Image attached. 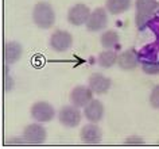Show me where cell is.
Returning a JSON list of instances; mask_svg holds the SVG:
<instances>
[{
	"label": "cell",
	"mask_w": 159,
	"mask_h": 149,
	"mask_svg": "<svg viewBox=\"0 0 159 149\" xmlns=\"http://www.w3.org/2000/svg\"><path fill=\"white\" fill-rule=\"evenodd\" d=\"M33 22L42 30H49L55 23V10L49 2H38L33 8Z\"/></svg>",
	"instance_id": "obj_1"
},
{
	"label": "cell",
	"mask_w": 159,
	"mask_h": 149,
	"mask_svg": "<svg viewBox=\"0 0 159 149\" xmlns=\"http://www.w3.org/2000/svg\"><path fill=\"white\" fill-rule=\"evenodd\" d=\"M49 46L51 50L57 52V53L67 52L73 46V35L67 30H55L49 38Z\"/></svg>",
	"instance_id": "obj_2"
},
{
	"label": "cell",
	"mask_w": 159,
	"mask_h": 149,
	"mask_svg": "<svg viewBox=\"0 0 159 149\" xmlns=\"http://www.w3.org/2000/svg\"><path fill=\"white\" fill-rule=\"evenodd\" d=\"M81 119L82 112L80 111V107L73 106L71 103L62 106L58 111V121L65 127H77L81 123Z\"/></svg>",
	"instance_id": "obj_3"
},
{
	"label": "cell",
	"mask_w": 159,
	"mask_h": 149,
	"mask_svg": "<svg viewBox=\"0 0 159 149\" xmlns=\"http://www.w3.org/2000/svg\"><path fill=\"white\" fill-rule=\"evenodd\" d=\"M30 114L35 122L46 123L54 119L55 117V108L51 103L45 102V100H39L35 102L30 108Z\"/></svg>",
	"instance_id": "obj_4"
},
{
	"label": "cell",
	"mask_w": 159,
	"mask_h": 149,
	"mask_svg": "<svg viewBox=\"0 0 159 149\" xmlns=\"http://www.w3.org/2000/svg\"><path fill=\"white\" fill-rule=\"evenodd\" d=\"M85 26L92 33L104 31L108 26V11L105 10V7H97L93 11H90V15Z\"/></svg>",
	"instance_id": "obj_5"
},
{
	"label": "cell",
	"mask_w": 159,
	"mask_h": 149,
	"mask_svg": "<svg viewBox=\"0 0 159 149\" xmlns=\"http://www.w3.org/2000/svg\"><path fill=\"white\" fill-rule=\"evenodd\" d=\"M23 138L26 140L27 144H34L39 145L43 144L47 138V130L41 122H33L27 125L23 130Z\"/></svg>",
	"instance_id": "obj_6"
},
{
	"label": "cell",
	"mask_w": 159,
	"mask_h": 149,
	"mask_svg": "<svg viewBox=\"0 0 159 149\" xmlns=\"http://www.w3.org/2000/svg\"><path fill=\"white\" fill-rule=\"evenodd\" d=\"M90 15V8L84 3H77L71 6L67 11V22L73 26H82L85 25Z\"/></svg>",
	"instance_id": "obj_7"
},
{
	"label": "cell",
	"mask_w": 159,
	"mask_h": 149,
	"mask_svg": "<svg viewBox=\"0 0 159 149\" xmlns=\"http://www.w3.org/2000/svg\"><path fill=\"white\" fill-rule=\"evenodd\" d=\"M93 91L89 88V86H75L70 91L69 100L73 106H77L80 108H84L90 100L93 99Z\"/></svg>",
	"instance_id": "obj_8"
},
{
	"label": "cell",
	"mask_w": 159,
	"mask_h": 149,
	"mask_svg": "<svg viewBox=\"0 0 159 149\" xmlns=\"http://www.w3.org/2000/svg\"><path fill=\"white\" fill-rule=\"evenodd\" d=\"M88 86L96 95H104L107 94L111 87H112V80L108 76L100 73V72H94L89 76L88 79Z\"/></svg>",
	"instance_id": "obj_9"
},
{
	"label": "cell",
	"mask_w": 159,
	"mask_h": 149,
	"mask_svg": "<svg viewBox=\"0 0 159 149\" xmlns=\"http://www.w3.org/2000/svg\"><path fill=\"white\" fill-rule=\"evenodd\" d=\"M80 138H81V141L85 144H90V145L100 144L101 140H102V130L97 123L89 122L81 127Z\"/></svg>",
	"instance_id": "obj_10"
},
{
	"label": "cell",
	"mask_w": 159,
	"mask_h": 149,
	"mask_svg": "<svg viewBox=\"0 0 159 149\" xmlns=\"http://www.w3.org/2000/svg\"><path fill=\"white\" fill-rule=\"evenodd\" d=\"M139 58H138V50L131 47V49H127L124 52H121L120 54L117 56V67L120 68L121 71H135L139 67Z\"/></svg>",
	"instance_id": "obj_11"
},
{
	"label": "cell",
	"mask_w": 159,
	"mask_h": 149,
	"mask_svg": "<svg viewBox=\"0 0 159 149\" xmlns=\"http://www.w3.org/2000/svg\"><path fill=\"white\" fill-rule=\"evenodd\" d=\"M104 114H105V107L101 100L98 99H92L84 107V117L88 122L98 123L104 118Z\"/></svg>",
	"instance_id": "obj_12"
},
{
	"label": "cell",
	"mask_w": 159,
	"mask_h": 149,
	"mask_svg": "<svg viewBox=\"0 0 159 149\" xmlns=\"http://www.w3.org/2000/svg\"><path fill=\"white\" fill-rule=\"evenodd\" d=\"M23 56V46L20 42L10 41L4 43L3 47V57L7 65H14L16 64Z\"/></svg>",
	"instance_id": "obj_13"
},
{
	"label": "cell",
	"mask_w": 159,
	"mask_h": 149,
	"mask_svg": "<svg viewBox=\"0 0 159 149\" xmlns=\"http://www.w3.org/2000/svg\"><path fill=\"white\" fill-rule=\"evenodd\" d=\"M132 7V0H105V10L108 14L121 15Z\"/></svg>",
	"instance_id": "obj_14"
},
{
	"label": "cell",
	"mask_w": 159,
	"mask_h": 149,
	"mask_svg": "<svg viewBox=\"0 0 159 149\" xmlns=\"http://www.w3.org/2000/svg\"><path fill=\"white\" fill-rule=\"evenodd\" d=\"M158 54H159V50L157 47V43H155V42L147 43V45H144L140 50L138 52L139 62L144 64V62L155 61V60H158Z\"/></svg>",
	"instance_id": "obj_15"
},
{
	"label": "cell",
	"mask_w": 159,
	"mask_h": 149,
	"mask_svg": "<svg viewBox=\"0 0 159 149\" xmlns=\"http://www.w3.org/2000/svg\"><path fill=\"white\" fill-rule=\"evenodd\" d=\"M158 4L159 2H157V0H135L134 2L135 12L150 15V17H152L158 11Z\"/></svg>",
	"instance_id": "obj_16"
},
{
	"label": "cell",
	"mask_w": 159,
	"mask_h": 149,
	"mask_svg": "<svg viewBox=\"0 0 159 149\" xmlns=\"http://www.w3.org/2000/svg\"><path fill=\"white\" fill-rule=\"evenodd\" d=\"M117 56L119 54L115 52V49H104L98 54L97 64L104 69H109L117 64Z\"/></svg>",
	"instance_id": "obj_17"
},
{
	"label": "cell",
	"mask_w": 159,
	"mask_h": 149,
	"mask_svg": "<svg viewBox=\"0 0 159 149\" xmlns=\"http://www.w3.org/2000/svg\"><path fill=\"white\" fill-rule=\"evenodd\" d=\"M100 42L104 49H116L120 42V35L115 30H104L100 37Z\"/></svg>",
	"instance_id": "obj_18"
},
{
	"label": "cell",
	"mask_w": 159,
	"mask_h": 149,
	"mask_svg": "<svg viewBox=\"0 0 159 149\" xmlns=\"http://www.w3.org/2000/svg\"><path fill=\"white\" fill-rule=\"evenodd\" d=\"M142 71L144 72L146 75L148 76H157L159 75V60H155V61H150V62H144L140 64Z\"/></svg>",
	"instance_id": "obj_19"
},
{
	"label": "cell",
	"mask_w": 159,
	"mask_h": 149,
	"mask_svg": "<svg viewBox=\"0 0 159 149\" xmlns=\"http://www.w3.org/2000/svg\"><path fill=\"white\" fill-rule=\"evenodd\" d=\"M150 15H144V14H138L135 12V26L139 31H143L147 29V23L150 21Z\"/></svg>",
	"instance_id": "obj_20"
},
{
	"label": "cell",
	"mask_w": 159,
	"mask_h": 149,
	"mask_svg": "<svg viewBox=\"0 0 159 149\" xmlns=\"http://www.w3.org/2000/svg\"><path fill=\"white\" fill-rule=\"evenodd\" d=\"M148 102L150 106L154 108V110H159V84H157L150 92L148 96Z\"/></svg>",
	"instance_id": "obj_21"
},
{
	"label": "cell",
	"mask_w": 159,
	"mask_h": 149,
	"mask_svg": "<svg viewBox=\"0 0 159 149\" xmlns=\"http://www.w3.org/2000/svg\"><path fill=\"white\" fill-rule=\"evenodd\" d=\"M147 29H150L155 34V37L159 38V12H155L150 18L148 23H147Z\"/></svg>",
	"instance_id": "obj_22"
},
{
	"label": "cell",
	"mask_w": 159,
	"mask_h": 149,
	"mask_svg": "<svg viewBox=\"0 0 159 149\" xmlns=\"http://www.w3.org/2000/svg\"><path fill=\"white\" fill-rule=\"evenodd\" d=\"M124 144L125 145H143L144 144V140L139 136H129L124 140Z\"/></svg>",
	"instance_id": "obj_23"
},
{
	"label": "cell",
	"mask_w": 159,
	"mask_h": 149,
	"mask_svg": "<svg viewBox=\"0 0 159 149\" xmlns=\"http://www.w3.org/2000/svg\"><path fill=\"white\" fill-rule=\"evenodd\" d=\"M8 144H27V142H26V140L23 138V136H22V137H19V138H10Z\"/></svg>",
	"instance_id": "obj_24"
},
{
	"label": "cell",
	"mask_w": 159,
	"mask_h": 149,
	"mask_svg": "<svg viewBox=\"0 0 159 149\" xmlns=\"http://www.w3.org/2000/svg\"><path fill=\"white\" fill-rule=\"evenodd\" d=\"M155 43H157V47H158V50H159V38H157V41H155Z\"/></svg>",
	"instance_id": "obj_25"
},
{
	"label": "cell",
	"mask_w": 159,
	"mask_h": 149,
	"mask_svg": "<svg viewBox=\"0 0 159 149\" xmlns=\"http://www.w3.org/2000/svg\"><path fill=\"white\" fill-rule=\"evenodd\" d=\"M157 12H159V4H158V11H157Z\"/></svg>",
	"instance_id": "obj_26"
}]
</instances>
